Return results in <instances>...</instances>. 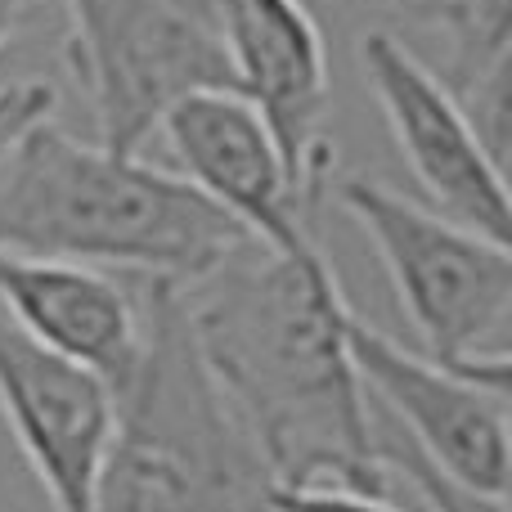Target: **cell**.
Here are the masks:
<instances>
[{
  "instance_id": "cell-12",
  "label": "cell",
  "mask_w": 512,
  "mask_h": 512,
  "mask_svg": "<svg viewBox=\"0 0 512 512\" xmlns=\"http://www.w3.org/2000/svg\"><path fill=\"white\" fill-rule=\"evenodd\" d=\"M373 436H378V459H382V468H387V477L405 481L427 512H508V495H481V490L445 477L427 454H418L414 445L391 423H382L378 414H373Z\"/></svg>"
},
{
  "instance_id": "cell-8",
  "label": "cell",
  "mask_w": 512,
  "mask_h": 512,
  "mask_svg": "<svg viewBox=\"0 0 512 512\" xmlns=\"http://www.w3.org/2000/svg\"><path fill=\"white\" fill-rule=\"evenodd\" d=\"M355 59L387 117L391 140L436 212L512 248L504 167L477 140L450 86L387 27H369L355 45Z\"/></svg>"
},
{
  "instance_id": "cell-2",
  "label": "cell",
  "mask_w": 512,
  "mask_h": 512,
  "mask_svg": "<svg viewBox=\"0 0 512 512\" xmlns=\"http://www.w3.org/2000/svg\"><path fill=\"white\" fill-rule=\"evenodd\" d=\"M248 243L180 171L86 144L54 117L27 126L0 158V252L189 288Z\"/></svg>"
},
{
  "instance_id": "cell-1",
  "label": "cell",
  "mask_w": 512,
  "mask_h": 512,
  "mask_svg": "<svg viewBox=\"0 0 512 512\" xmlns=\"http://www.w3.org/2000/svg\"><path fill=\"white\" fill-rule=\"evenodd\" d=\"M180 292L198 355L274 486L391 495L346 346L351 301L319 243L301 252L248 243Z\"/></svg>"
},
{
  "instance_id": "cell-15",
  "label": "cell",
  "mask_w": 512,
  "mask_h": 512,
  "mask_svg": "<svg viewBox=\"0 0 512 512\" xmlns=\"http://www.w3.org/2000/svg\"><path fill=\"white\" fill-rule=\"evenodd\" d=\"M36 5H41V0H0V50H5L18 27L36 14Z\"/></svg>"
},
{
  "instance_id": "cell-6",
  "label": "cell",
  "mask_w": 512,
  "mask_h": 512,
  "mask_svg": "<svg viewBox=\"0 0 512 512\" xmlns=\"http://www.w3.org/2000/svg\"><path fill=\"white\" fill-rule=\"evenodd\" d=\"M225 59L234 95L261 117L283 158L297 198L315 212L333 180V140L324 122L333 108L328 41L306 0H203Z\"/></svg>"
},
{
  "instance_id": "cell-7",
  "label": "cell",
  "mask_w": 512,
  "mask_h": 512,
  "mask_svg": "<svg viewBox=\"0 0 512 512\" xmlns=\"http://www.w3.org/2000/svg\"><path fill=\"white\" fill-rule=\"evenodd\" d=\"M346 346L364 396L382 423L396 427L445 477L481 495H508L512 382H486L432 364L427 355L391 342L382 328L364 324L355 310L346 319Z\"/></svg>"
},
{
  "instance_id": "cell-13",
  "label": "cell",
  "mask_w": 512,
  "mask_h": 512,
  "mask_svg": "<svg viewBox=\"0 0 512 512\" xmlns=\"http://www.w3.org/2000/svg\"><path fill=\"white\" fill-rule=\"evenodd\" d=\"M256 512H405V508L391 495H360V490H337V486H315V490L270 486Z\"/></svg>"
},
{
  "instance_id": "cell-5",
  "label": "cell",
  "mask_w": 512,
  "mask_h": 512,
  "mask_svg": "<svg viewBox=\"0 0 512 512\" xmlns=\"http://www.w3.org/2000/svg\"><path fill=\"white\" fill-rule=\"evenodd\" d=\"M63 59L95 122V144L140 153L189 95L234 90L212 18L185 0H59Z\"/></svg>"
},
{
  "instance_id": "cell-10",
  "label": "cell",
  "mask_w": 512,
  "mask_h": 512,
  "mask_svg": "<svg viewBox=\"0 0 512 512\" xmlns=\"http://www.w3.org/2000/svg\"><path fill=\"white\" fill-rule=\"evenodd\" d=\"M158 131L167 135L180 176L221 212H230L252 234V243L270 252L315 248V212H306L297 198L261 117L234 90H203L180 99Z\"/></svg>"
},
{
  "instance_id": "cell-3",
  "label": "cell",
  "mask_w": 512,
  "mask_h": 512,
  "mask_svg": "<svg viewBox=\"0 0 512 512\" xmlns=\"http://www.w3.org/2000/svg\"><path fill=\"white\" fill-rule=\"evenodd\" d=\"M144 351L113 396L95 512H256L274 486L189 333L185 292L140 279Z\"/></svg>"
},
{
  "instance_id": "cell-16",
  "label": "cell",
  "mask_w": 512,
  "mask_h": 512,
  "mask_svg": "<svg viewBox=\"0 0 512 512\" xmlns=\"http://www.w3.org/2000/svg\"><path fill=\"white\" fill-rule=\"evenodd\" d=\"M382 5L400 9V14L414 18V23H436V0H382Z\"/></svg>"
},
{
  "instance_id": "cell-14",
  "label": "cell",
  "mask_w": 512,
  "mask_h": 512,
  "mask_svg": "<svg viewBox=\"0 0 512 512\" xmlns=\"http://www.w3.org/2000/svg\"><path fill=\"white\" fill-rule=\"evenodd\" d=\"M54 108H59V90L50 81H5L0 86V158L14 149V140L27 126L54 117Z\"/></svg>"
},
{
  "instance_id": "cell-9",
  "label": "cell",
  "mask_w": 512,
  "mask_h": 512,
  "mask_svg": "<svg viewBox=\"0 0 512 512\" xmlns=\"http://www.w3.org/2000/svg\"><path fill=\"white\" fill-rule=\"evenodd\" d=\"M0 423L54 512H95L113 391L0 315Z\"/></svg>"
},
{
  "instance_id": "cell-11",
  "label": "cell",
  "mask_w": 512,
  "mask_h": 512,
  "mask_svg": "<svg viewBox=\"0 0 512 512\" xmlns=\"http://www.w3.org/2000/svg\"><path fill=\"white\" fill-rule=\"evenodd\" d=\"M0 315L36 346L90 369L113 396L144 351V288L135 274L0 252Z\"/></svg>"
},
{
  "instance_id": "cell-17",
  "label": "cell",
  "mask_w": 512,
  "mask_h": 512,
  "mask_svg": "<svg viewBox=\"0 0 512 512\" xmlns=\"http://www.w3.org/2000/svg\"><path fill=\"white\" fill-rule=\"evenodd\" d=\"M445 5H450V0H436V23H441V9H445Z\"/></svg>"
},
{
  "instance_id": "cell-4",
  "label": "cell",
  "mask_w": 512,
  "mask_h": 512,
  "mask_svg": "<svg viewBox=\"0 0 512 512\" xmlns=\"http://www.w3.org/2000/svg\"><path fill=\"white\" fill-rule=\"evenodd\" d=\"M328 194L373 243L427 360L486 382H512L508 243L486 239L373 176H333Z\"/></svg>"
}]
</instances>
